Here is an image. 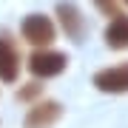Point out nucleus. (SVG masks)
<instances>
[{"label": "nucleus", "instance_id": "obj_5", "mask_svg": "<svg viewBox=\"0 0 128 128\" xmlns=\"http://www.w3.org/2000/svg\"><path fill=\"white\" fill-rule=\"evenodd\" d=\"M94 88L102 94H128V60L117 66H108V68H100L91 77Z\"/></svg>", "mask_w": 128, "mask_h": 128}, {"label": "nucleus", "instance_id": "obj_2", "mask_svg": "<svg viewBox=\"0 0 128 128\" xmlns=\"http://www.w3.org/2000/svg\"><path fill=\"white\" fill-rule=\"evenodd\" d=\"M20 37L34 48H48L57 40V23L48 14H26L23 23H20Z\"/></svg>", "mask_w": 128, "mask_h": 128}, {"label": "nucleus", "instance_id": "obj_10", "mask_svg": "<svg viewBox=\"0 0 128 128\" xmlns=\"http://www.w3.org/2000/svg\"><path fill=\"white\" fill-rule=\"evenodd\" d=\"M122 3H125V6H128V0H122Z\"/></svg>", "mask_w": 128, "mask_h": 128}, {"label": "nucleus", "instance_id": "obj_1", "mask_svg": "<svg viewBox=\"0 0 128 128\" xmlns=\"http://www.w3.org/2000/svg\"><path fill=\"white\" fill-rule=\"evenodd\" d=\"M26 68L32 77L37 80H51V77H60L66 68H68V54L66 51H54V48H34L26 60Z\"/></svg>", "mask_w": 128, "mask_h": 128}, {"label": "nucleus", "instance_id": "obj_3", "mask_svg": "<svg viewBox=\"0 0 128 128\" xmlns=\"http://www.w3.org/2000/svg\"><path fill=\"white\" fill-rule=\"evenodd\" d=\"M66 114V108H63V102H57V100H37L28 105V111H26V117H23V128H54L60 120H63Z\"/></svg>", "mask_w": 128, "mask_h": 128}, {"label": "nucleus", "instance_id": "obj_6", "mask_svg": "<svg viewBox=\"0 0 128 128\" xmlns=\"http://www.w3.org/2000/svg\"><path fill=\"white\" fill-rule=\"evenodd\" d=\"M54 14H57V23L66 32V37L71 43H82V37H86V17H82V12L77 6L68 3V0H60Z\"/></svg>", "mask_w": 128, "mask_h": 128}, {"label": "nucleus", "instance_id": "obj_4", "mask_svg": "<svg viewBox=\"0 0 128 128\" xmlns=\"http://www.w3.org/2000/svg\"><path fill=\"white\" fill-rule=\"evenodd\" d=\"M20 68H23V60H20L17 40L9 32H0V82H6V86L17 82Z\"/></svg>", "mask_w": 128, "mask_h": 128}, {"label": "nucleus", "instance_id": "obj_8", "mask_svg": "<svg viewBox=\"0 0 128 128\" xmlns=\"http://www.w3.org/2000/svg\"><path fill=\"white\" fill-rule=\"evenodd\" d=\"M43 88H46V86L34 77L32 82H23V86L17 88V100L26 102V105H32V102H37V100H43Z\"/></svg>", "mask_w": 128, "mask_h": 128}, {"label": "nucleus", "instance_id": "obj_7", "mask_svg": "<svg viewBox=\"0 0 128 128\" xmlns=\"http://www.w3.org/2000/svg\"><path fill=\"white\" fill-rule=\"evenodd\" d=\"M102 40L111 51H125L128 48V14H114L102 32Z\"/></svg>", "mask_w": 128, "mask_h": 128}, {"label": "nucleus", "instance_id": "obj_9", "mask_svg": "<svg viewBox=\"0 0 128 128\" xmlns=\"http://www.w3.org/2000/svg\"><path fill=\"white\" fill-rule=\"evenodd\" d=\"M94 6L100 9L105 17H114V14H120V9H117V0H94Z\"/></svg>", "mask_w": 128, "mask_h": 128}]
</instances>
